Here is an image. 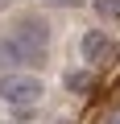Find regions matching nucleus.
<instances>
[{
  "instance_id": "6",
  "label": "nucleus",
  "mask_w": 120,
  "mask_h": 124,
  "mask_svg": "<svg viewBox=\"0 0 120 124\" xmlns=\"http://www.w3.org/2000/svg\"><path fill=\"white\" fill-rule=\"evenodd\" d=\"M66 87H71V91H87V75H83V70L66 75Z\"/></svg>"
},
{
  "instance_id": "9",
  "label": "nucleus",
  "mask_w": 120,
  "mask_h": 124,
  "mask_svg": "<svg viewBox=\"0 0 120 124\" xmlns=\"http://www.w3.org/2000/svg\"><path fill=\"white\" fill-rule=\"evenodd\" d=\"M4 4H8V0H0V8H4Z\"/></svg>"
},
{
  "instance_id": "2",
  "label": "nucleus",
  "mask_w": 120,
  "mask_h": 124,
  "mask_svg": "<svg viewBox=\"0 0 120 124\" xmlns=\"http://www.w3.org/2000/svg\"><path fill=\"white\" fill-rule=\"evenodd\" d=\"M46 50L25 46L21 37H0V66H41Z\"/></svg>"
},
{
  "instance_id": "1",
  "label": "nucleus",
  "mask_w": 120,
  "mask_h": 124,
  "mask_svg": "<svg viewBox=\"0 0 120 124\" xmlns=\"http://www.w3.org/2000/svg\"><path fill=\"white\" fill-rule=\"evenodd\" d=\"M0 99H8V103H17V108H33V103L41 99V79L21 75V70L0 75Z\"/></svg>"
},
{
  "instance_id": "4",
  "label": "nucleus",
  "mask_w": 120,
  "mask_h": 124,
  "mask_svg": "<svg viewBox=\"0 0 120 124\" xmlns=\"http://www.w3.org/2000/svg\"><path fill=\"white\" fill-rule=\"evenodd\" d=\"M17 37H21L25 46H37V50H46V41H50V29H46V21H41V17H25V21H17Z\"/></svg>"
},
{
  "instance_id": "7",
  "label": "nucleus",
  "mask_w": 120,
  "mask_h": 124,
  "mask_svg": "<svg viewBox=\"0 0 120 124\" xmlns=\"http://www.w3.org/2000/svg\"><path fill=\"white\" fill-rule=\"evenodd\" d=\"M46 4H54V8H75V4H83V0H46Z\"/></svg>"
},
{
  "instance_id": "8",
  "label": "nucleus",
  "mask_w": 120,
  "mask_h": 124,
  "mask_svg": "<svg viewBox=\"0 0 120 124\" xmlns=\"http://www.w3.org/2000/svg\"><path fill=\"white\" fill-rule=\"evenodd\" d=\"M108 124H120V108H116V112H112V116H108Z\"/></svg>"
},
{
  "instance_id": "5",
  "label": "nucleus",
  "mask_w": 120,
  "mask_h": 124,
  "mask_svg": "<svg viewBox=\"0 0 120 124\" xmlns=\"http://www.w3.org/2000/svg\"><path fill=\"white\" fill-rule=\"evenodd\" d=\"M91 4L104 21H120V0H91Z\"/></svg>"
},
{
  "instance_id": "3",
  "label": "nucleus",
  "mask_w": 120,
  "mask_h": 124,
  "mask_svg": "<svg viewBox=\"0 0 120 124\" xmlns=\"http://www.w3.org/2000/svg\"><path fill=\"white\" fill-rule=\"evenodd\" d=\"M108 58H112V37L99 33V29L83 33V62H87V66H104Z\"/></svg>"
}]
</instances>
